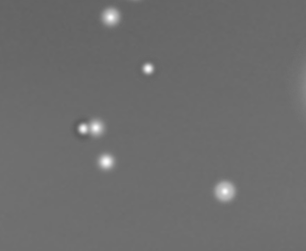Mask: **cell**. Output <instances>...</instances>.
<instances>
[{"label":"cell","mask_w":306,"mask_h":251,"mask_svg":"<svg viewBox=\"0 0 306 251\" xmlns=\"http://www.w3.org/2000/svg\"><path fill=\"white\" fill-rule=\"evenodd\" d=\"M120 16L118 10L114 8H108L105 10L102 15V20L105 24L108 26H114L119 23Z\"/></svg>","instance_id":"1"}]
</instances>
